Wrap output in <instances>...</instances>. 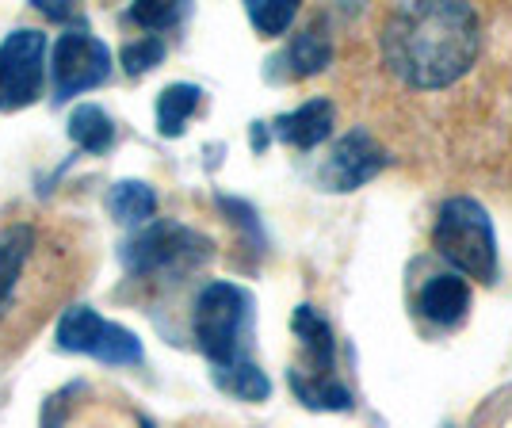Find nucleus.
<instances>
[{"label": "nucleus", "instance_id": "obj_1", "mask_svg": "<svg viewBox=\"0 0 512 428\" xmlns=\"http://www.w3.org/2000/svg\"><path fill=\"white\" fill-rule=\"evenodd\" d=\"M482 50V23L470 4H402L383 23V58L398 81L444 88L467 73Z\"/></svg>", "mask_w": 512, "mask_h": 428}, {"label": "nucleus", "instance_id": "obj_2", "mask_svg": "<svg viewBox=\"0 0 512 428\" xmlns=\"http://www.w3.org/2000/svg\"><path fill=\"white\" fill-rule=\"evenodd\" d=\"M192 333L199 352L214 367H230L249 360V333H253V295L237 283H207L195 299Z\"/></svg>", "mask_w": 512, "mask_h": 428}, {"label": "nucleus", "instance_id": "obj_3", "mask_svg": "<svg viewBox=\"0 0 512 428\" xmlns=\"http://www.w3.org/2000/svg\"><path fill=\"white\" fill-rule=\"evenodd\" d=\"M432 245L455 272L478 279V283L497 279V237H493L490 214L478 199H467V195L448 199L436 218Z\"/></svg>", "mask_w": 512, "mask_h": 428}, {"label": "nucleus", "instance_id": "obj_4", "mask_svg": "<svg viewBox=\"0 0 512 428\" xmlns=\"http://www.w3.org/2000/svg\"><path fill=\"white\" fill-rule=\"evenodd\" d=\"M214 257V241L184 222H150L123 245V264L130 276H184Z\"/></svg>", "mask_w": 512, "mask_h": 428}, {"label": "nucleus", "instance_id": "obj_5", "mask_svg": "<svg viewBox=\"0 0 512 428\" xmlns=\"http://www.w3.org/2000/svg\"><path fill=\"white\" fill-rule=\"evenodd\" d=\"M58 344H62L65 352L92 356V360L111 367L142 364V341H138V333H130L127 325H119V321L100 318L88 306H69L62 318H58Z\"/></svg>", "mask_w": 512, "mask_h": 428}, {"label": "nucleus", "instance_id": "obj_6", "mask_svg": "<svg viewBox=\"0 0 512 428\" xmlns=\"http://www.w3.org/2000/svg\"><path fill=\"white\" fill-rule=\"evenodd\" d=\"M46 54L50 43L35 27H16L0 43V111H23L43 96Z\"/></svg>", "mask_w": 512, "mask_h": 428}, {"label": "nucleus", "instance_id": "obj_7", "mask_svg": "<svg viewBox=\"0 0 512 428\" xmlns=\"http://www.w3.org/2000/svg\"><path fill=\"white\" fill-rule=\"evenodd\" d=\"M50 73H54V104H65L88 88H100L111 77V50L85 27L65 31L50 50Z\"/></svg>", "mask_w": 512, "mask_h": 428}, {"label": "nucleus", "instance_id": "obj_8", "mask_svg": "<svg viewBox=\"0 0 512 428\" xmlns=\"http://www.w3.org/2000/svg\"><path fill=\"white\" fill-rule=\"evenodd\" d=\"M386 150L367 130H348L341 142L329 150L321 165V184L329 192H356L367 180H375L386 169Z\"/></svg>", "mask_w": 512, "mask_h": 428}, {"label": "nucleus", "instance_id": "obj_9", "mask_svg": "<svg viewBox=\"0 0 512 428\" xmlns=\"http://www.w3.org/2000/svg\"><path fill=\"white\" fill-rule=\"evenodd\" d=\"M291 329L302 341V360L306 367H295L306 379H337L333 367H337V341H333V329L329 321L321 318L314 306H299L295 318H291Z\"/></svg>", "mask_w": 512, "mask_h": 428}, {"label": "nucleus", "instance_id": "obj_10", "mask_svg": "<svg viewBox=\"0 0 512 428\" xmlns=\"http://www.w3.org/2000/svg\"><path fill=\"white\" fill-rule=\"evenodd\" d=\"M272 134L279 142L295 146V150H314L333 134V104L329 100H306L302 107L279 115L272 123Z\"/></svg>", "mask_w": 512, "mask_h": 428}, {"label": "nucleus", "instance_id": "obj_11", "mask_svg": "<svg viewBox=\"0 0 512 428\" xmlns=\"http://www.w3.org/2000/svg\"><path fill=\"white\" fill-rule=\"evenodd\" d=\"M417 306H421V314H425L428 321H436V325H459L470 310L467 279L451 276V272L448 276H432L425 287H421Z\"/></svg>", "mask_w": 512, "mask_h": 428}, {"label": "nucleus", "instance_id": "obj_12", "mask_svg": "<svg viewBox=\"0 0 512 428\" xmlns=\"http://www.w3.org/2000/svg\"><path fill=\"white\" fill-rule=\"evenodd\" d=\"M35 249V230L31 226H0V314L8 310L12 302V291L20 283V272L27 257Z\"/></svg>", "mask_w": 512, "mask_h": 428}, {"label": "nucleus", "instance_id": "obj_13", "mask_svg": "<svg viewBox=\"0 0 512 428\" xmlns=\"http://www.w3.org/2000/svg\"><path fill=\"white\" fill-rule=\"evenodd\" d=\"M283 62L291 69V77H314L325 65L333 62V43H329V31L314 23V27H302L299 35L291 39Z\"/></svg>", "mask_w": 512, "mask_h": 428}, {"label": "nucleus", "instance_id": "obj_14", "mask_svg": "<svg viewBox=\"0 0 512 428\" xmlns=\"http://www.w3.org/2000/svg\"><path fill=\"white\" fill-rule=\"evenodd\" d=\"M107 211L115 214V222H123V226H146L157 214V195L142 180H119L107 192Z\"/></svg>", "mask_w": 512, "mask_h": 428}, {"label": "nucleus", "instance_id": "obj_15", "mask_svg": "<svg viewBox=\"0 0 512 428\" xmlns=\"http://www.w3.org/2000/svg\"><path fill=\"white\" fill-rule=\"evenodd\" d=\"M69 138L85 153H104L115 142V123H111V115L104 107L81 104L73 107V115H69Z\"/></svg>", "mask_w": 512, "mask_h": 428}, {"label": "nucleus", "instance_id": "obj_16", "mask_svg": "<svg viewBox=\"0 0 512 428\" xmlns=\"http://www.w3.org/2000/svg\"><path fill=\"white\" fill-rule=\"evenodd\" d=\"M199 100H203V92L195 85H184V81L165 88L157 96V130H161V138H180L184 127H188V115L199 107Z\"/></svg>", "mask_w": 512, "mask_h": 428}, {"label": "nucleus", "instance_id": "obj_17", "mask_svg": "<svg viewBox=\"0 0 512 428\" xmlns=\"http://www.w3.org/2000/svg\"><path fill=\"white\" fill-rule=\"evenodd\" d=\"M214 386L226 390L237 402H264V398L272 394L268 375H264L253 360H241V364H230V367H214Z\"/></svg>", "mask_w": 512, "mask_h": 428}, {"label": "nucleus", "instance_id": "obj_18", "mask_svg": "<svg viewBox=\"0 0 512 428\" xmlns=\"http://www.w3.org/2000/svg\"><path fill=\"white\" fill-rule=\"evenodd\" d=\"M291 379V390L306 409H329V413H344L352 409V390L341 383V379H306L299 371L287 375Z\"/></svg>", "mask_w": 512, "mask_h": 428}, {"label": "nucleus", "instance_id": "obj_19", "mask_svg": "<svg viewBox=\"0 0 512 428\" xmlns=\"http://www.w3.org/2000/svg\"><path fill=\"white\" fill-rule=\"evenodd\" d=\"M245 12H249V20H253V27L260 35L276 39V35H283V31L295 23L299 4H295V0H253Z\"/></svg>", "mask_w": 512, "mask_h": 428}, {"label": "nucleus", "instance_id": "obj_20", "mask_svg": "<svg viewBox=\"0 0 512 428\" xmlns=\"http://www.w3.org/2000/svg\"><path fill=\"white\" fill-rule=\"evenodd\" d=\"M188 16V4H161V0H142V4H134L130 8V20L138 23V27H146L150 35H161V31H169L176 23Z\"/></svg>", "mask_w": 512, "mask_h": 428}, {"label": "nucleus", "instance_id": "obj_21", "mask_svg": "<svg viewBox=\"0 0 512 428\" xmlns=\"http://www.w3.org/2000/svg\"><path fill=\"white\" fill-rule=\"evenodd\" d=\"M165 58V43L157 39V35H146V39H138V43H127L123 46V69H127L130 77H142V73H150L153 65Z\"/></svg>", "mask_w": 512, "mask_h": 428}, {"label": "nucleus", "instance_id": "obj_22", "mask_svg": "<svg viewBox=\"0 0 512 428\" xmlns=\"http://www.w3.org/2000/svg\"><path fill=\"white\" fill-rule=\"evenodd\" d=\"M35 8L43 12L46 20H69V16H73V8H69V4H62V0H39Z\"/></svg>", "mask_w": 512, "mask_h": 428}, {"label": "nucleus", "instance_id": "obj_23", "mask_svg": "<svg viewBox=\"0 0 512 428\" xmlns=\"http://www.w3.org/2000/svg\"><path fill=\"white\" fill-rule=\"evenodd\" d=\"M138 428H157V425H153L150 417H142V421H138Z\"/></svg>", "mask_w": 512, "mask_h": 428}]
</instances>
